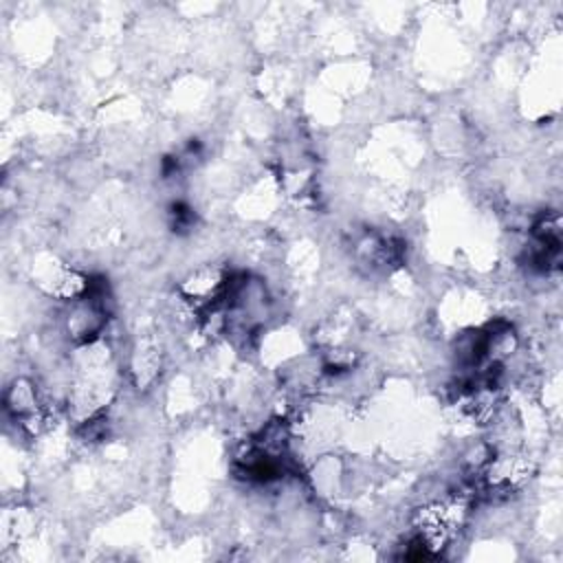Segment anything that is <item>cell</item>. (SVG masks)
<instances>
[{"label":"cell","instance_id":"6da1fadb","mask_svg":"<svg viewBox=\"0 0 563 563\" xmlns=\"http://www.w3.org/2000/svg\"><path fill=\"white\" fill-rule=\"evenodd\" d=\"M231 277L222 266L209 264L191 271L183 284H180V295L183 299L194 308V310H205L211 308L220 301L227 299Z\"/></svg>","mask_w":563,"mask_h":563}]
</instances>
